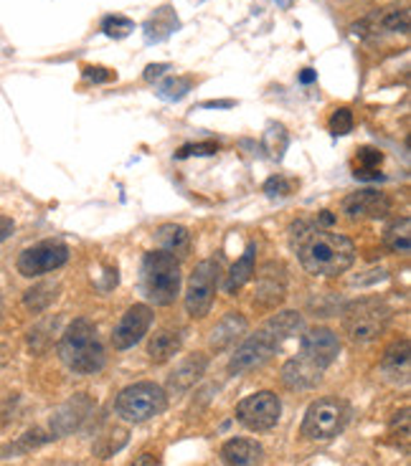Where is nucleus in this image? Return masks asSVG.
Listing matches in <instances>:
<instances>
[{"label": "nucleus", "instance_id": "obj_1", "mask_svg": "<svg viewBox=\"0 0 411 466\" xmlns=\"http://www.w3.org/2000/svg\"><path fill=\"white\" fill-rule=\"evenodd\" d=\"M290 233L300 264L315 277H338L355 261V246L343 233L325 231L313 221H297Z\"/></svg>", "mask_w": 411, "mask_h": 466}, {"label": "nucleus", "instance_id": "obj_2", "mask_svg": "<svg viewBox=\"0 0 411 466\" xmlns=\"http://www.w3.org/2000/svg\"><path fill=\"white\" fill-rule=\"evenodd\" d=\"M300 329H303V317L297 312H280L277 317H272L267 325L239 345L234 358L229 362V370L231 373H247V370L264 365L277 350L283 348L284 339H290Z\"/></svg>", "mask_w": 411, "mask_h": 466}, {"label": "nucleus", "instance_id": "obj_3", "mask_svg": "<svg viewBox=\"0 0 411 466\" xmlns=\"http://www.w3.org/2000/svg\"><path fill=\"white\" fill-rule=\"evenodd\" d=\"M61 362L79 375H95L105 368V348L89 319H74L59 342Z\"/></svg>", "mask_w": 411, "mask_h": 466}, {"label": "nucleus", "instance_id": "obj_4", "mask_svg": "<svg viewBox=\"0 0 411 466\" xmlns=\"http://www.w3.org/2000/svg\"><path fill=\"white\" fill-rule=\"evenodd\" d=\"M142 294L158 307H168L176 302L180 291V264L168 251H150L142 258L140 268Z\"/></svg>", "mask_w": 411, "mask_h": 466}, {"label": "nucleus", "instance_id": "obj_5", "mask_svg": "<svg viewBox=\"0 0 411 466\" xmlns=\"http://www.w3.org/2000/svg\"><path fill=\"white\" fill-rule=\"evenodd\" d=\"M391 322V307L378 297L355 299L343 309V332L353 342H374Z\"/></svg>", "mask_w": 411, "mask_h": 466}, {"label": "nucleus", "instance_id": "obj_6", "mask_svg": "<svg viewBox=\"0 0 411 466\" xmlns=\"http://www.w3.org/2000/svg\"><path fill=\"white\" fill-rule=\"evenodd\" d=\"M351 408L341 398H320L307 408L305 420H303V436L313 441H328L348 426Z\"/></svg>", "mask_w": 411, "mask_h": 466}, {"label": "nucleus", "instance_id": "obj_7", "mask_svg": "<svg viewBox=\"0 0 411 466\" xmlns=\"http://www.w3.org/2000/svg\"><path fill=\"white\" fill-rule=\"evenodd\" d=\"M168 406V398L160 385L155 383H135L125 388L115 400L118 416L132 423H142L150 420L155 416H160Z\"/></svg>", "mask_w": 411, "mask_h": 466}, {"label": "nucleus", "instance_id": "obj_8", "mask_svg": "<svg viewBox=\"0 0 411 466\" xmlns=\"http://www.w3.org/2000/svg\"><path fill=\"white\" fill-rule=\"evenodd\" d=\"M219 274H221V267L219 261L213 258H206L200 261L199 267L193 268L189 281V291H186V309H189L190 317L209 315L213 304V294H216V287H219Z\"/></svg>", "mask_w": 411, "mask_h": 466}, {"label": "nucleus", "instance_id": "obj_9", "mask_svg": "<svg viewBox=\"0 0 411 466\" xmlns=\"http://www.w3.org/2000/svg\"><path fill=\"white\" fill-rule=\"evenodd\" d=\"M280 413H283V403L270 390L247 396L236 406V419L241 426H247L249 431H270L277 426Z\"/></svg>", "mask_w": 411, "mask_h": 466}, {"label": "nucleus", "instance_id": "obj_10", "mask_svg": "<svg viewBox=\"0 0 411 466\" xmlns=\"http://www.w3.org/2000/svg\"><path fill=\"white\" fill-rule=\"evenodd\" d=\"M69 261V248L61 241H41V244L28 246L18 257V271L24 277H41L48 271H57Z\"/></svg>", "mask_w": 411, "mask_h": 466}, {"label": "nucleus", "instance_id": "obj_11", "mask_svg": "<svg viewBox=\"0 0 411 466\" xmlns=\"http://www.w3.org/2000/svg\"><path fill=\"white\" fill-rule=\"evenodd\" d=\"M338 352H341V339L328 327L310 329L307 335H303V342H300V358H305L323 370L335 362Z\"/></svg>", "mask_w": 411, "mask_h": 466}, {"label": "nucleus", "instance_id": "obj_12", "mask_svg": "<svg viewBox=\"0 0 411 466\" xmlns=\"http://www.w3.org/2000/svg\"><path fill=\"white\" fill-rule=\"evenodd\" d=\"M153 325V312L148 304H132L125 317L119 319V325L115 327V335H112V345L118 350H129L135 348Z\"/></svg>", "mask_w": 411, "mask_h": 466}, {"label": "nucleus", "instance_id": "obj_13", "mask_svg": "<svg viewBox=\"0 0 411 466\" xmlns=\"http://www.w3.org/2000/svg\"><path fill=\"white\" fill-rule=\"evenodd\" d=\"M394 208V203L388 196L378 193V190H358L351 193L348 198L343 200V213L351 221H376V218H386Z\"/></svg>", "mask_w": 411, "mask_h": 466}, {"label": "nucleus", "instance_id": "obj_14", "mask_svg": "<svg viewBox=\"0 0 411 466\" xmlns=\"http://www.w3.org/2000/svg\"><path fill=\"white\" fill-rule=\"evenodd\" d=\"M287 297V271L283 264H264L257 274V297L254 304L262 309H274Z\"/></svg>", "mask_w": 411, "mask_h": 466}, {"label": "nucleus", "instance_id": "obj_15", "mask_svg": "<svg viewBox=\"0 0 411 466\" xmlns=\"http://www.w3.org/2000/svg\"><path fill=\"white\" fill-rule=\"evenodd\" d=\"M323 378V368H317L305 358H294L283 365V383L290 390H310L315 388Z\"/></svg>", "mask_w": 411, "mask_h": 466}, {"label": "nucleus", "instance_id": "obj_16", "mask_svg": "<svg viewBox=\"0 0 411 466\" xmlns=\"http://www.w3.org/2000/svg\"><path fill=\"white\" fill-rule=\"evenodd\" d=\"M264 449L252 439H231L221 446V461L226 466H259Z\"/></svg>", "mask_w": 411, "mask_h": 466}, {"label": "nucleus", "instance_id": "obj_17", "mask_svg": "<svg viewBox=\"0 0 411 466\" xmlns=\"http://www.w3.org/2000/svg\"><path fill=\"white\" fill-rule=\"evenodd\" d=\"M244 332H247V317L239 315V312H229L219 325L213 327L209 345H211L216 352H219V350L231 348V345H234L236 339L241 338Z\"/></svg>", "mask_w": 411, "mask_h": 466}, {"label": "nucleus", "instance_id": "obj_18", "mask_svg": "<svg viewBox=\"0 0 411 466\" xmlns=\"http://www.w3.org/2000/svg\"><path fill=\"white\" fill-rule=\"evenodd\" d=\"M203 373H206V358L203 355H190L186 360H180V365L170 373L168 388L173 393H183V390H189V388L199 383V378Z\"/></svg>", "mask_w": 411, "mask_h": 466}, {"label": "nucleus", "instance_id": "obj_19", "mask_svg": "<svg viewBox=\"0 0 411 466\" xmlns=\"http://www.w3.org/2000/svg\"><path fill=\"white\" fill-rule=\"evenodd\" d=\"M89 408H92V400H89L87 396H77L74 400H69V403L61 408L57 416H54V420H51V429H54V433L74 431V429L87 419Z\"/></svg>", "mask_w": 411, "mask_h": 466}, {"label": "nucleus", "instance_id": "obj_20", "mask_svg": "<svg viewBox=\"0 0 411 466\" xmlns=\"http://www.w3.org/2000/svg\"><path fill=\"white\" fill-rule=\"evenodd\" d=\"M178 25H180V21H178L176 11L170 5H163V8H158L148 18V24H145V38H148V44H160L173 31H178Z\"/></svg>", "mask_w": 411, "mask_h": 466}, {"label": "nucleus", "instance_id": "obj_21", "mask_svg": "<svg viewBox=\"0 0 411 466\" xmlns=\"http://www.w3.org/2000/svg\"><path fill=\"white\" fill-rule=\"evenodd\" d=\"M381 368H384V373L391 375L394 380H409V339L394 342V345L384 352Z\"/></svg>", "mask_w": 411, "mask_h": 466}, {"label": "nucleus", "instance_id": "obj_22", "mask_svg": "<svg viewBox=\"0 0 411 466\" xmlns=\"http://www.w3.org/2000/svg\"><path fill=\"white\" fill-rule=\"evenodd\" d=\"M155 241L160 244V251H168V254H183L189 251L190 246V233L189 228L178 226V223H165L155 231Z\"/></svg>", "mask_w": 411, "mask_h": 466}, {"label": "nucleus", "instance_id": "obj_23", "mask_svg": "<svg viewBox=\"0 0 411 466\" xmlns=\"http://www.w3.org/2000/svg\"><path fill=\"white\" fill-rule=\"evenodd\" d=\"M180 332H173V329H163V332H158L153 339H150V345H148V355H150V360L153 362H165L170 360L173 355H176L178 350H180Z\"/></svg>", "mask_w": 411, "mask_h": 466}, {"label": "nucleus", "instance_id": "obj_24", "mask_svg": "<svg viewBox=\"0 0 411 466\" xmlns=\"http://www.w3.org/2000/svg\"><path fill=\"white\" fill-rule=\"evenodd\" d=\"M252 274H254V244L247 246L244 257L239 258L234 267H231V271H229V279L223 284L226 294H236V291L252 279Z\"/></svg>", "mask_w": 411, "mask_h": 466}, {"label": "nucleus", "instance_id": "obj_25", "mask_svg": "<svg viewBox=\"0 0 411 466\" xmlns=\"http://www.w3.org/2000/svg\"><path fill=\"white\" fill-rule=\"evenodd\" d=\"M384 244L394 254H409L411 248V221L409 216H404L399 221H394L384 233Z\"/></svg>", "mask_w": 411, "mask_h": 466}, {"label": "nucleus", "instance_id": "obj_26", "mask_svg": "<svg viewBox=\"0 0 411 466\" xmlns=\"http://www.w3.org/2000/svg\"><path fill=\"white\" fill-rule=\"evenodd\" d=\"M384 163V155L381 150L374 147H361L355 155V180H381L384 175L378 173V167Z\"/></svg>", "mask_w": 411, "mask_h": 466}, {"label": "nucleus", "instance_id": "obj_27", "mask_svg": "<svg viewBox=\"0 0 411 466\" xmlns=\"http://www.w3.org/2000/svg\"><path fill=\"white\" fill-rule=\"evenodd\" d=\"M57 291H59V287L57 284H38V287H34V289L26 291L24 297V304L31 309V312H44L48 304L57 299Z\"/></svg>", "mask_w": 411, "mask_h": 466}, {"label": "nucleus", "instance_id": "obj_28", "mask_svg": "<svg viewBox=\"0 0 411 466\" xmlns=\"http://www.w3.org/2000/svg\"><path fill=\"white\" fill-rule=\"evenodd\" d=\"M128 443V431L125 429H109L107 433H102L95 443V454L99 459H109V456L119 451L122 446Z\"/></svg>", "mask_w": 411, "mask_h": 466}, {"label": "nucleus", "instance_id": "obj_29", "mask_svg": "<svg viewBox=\"0 0 411 466\" xmlns=\"http://www.w3.org/2000/svg\"><path fill=\"white\" fill-rule=\"evenodd\" d=\"M190 86H193L190 76H170V79H165L158 86V96L165 99V102H178V99H183L190 92Z\"/></svg>", "mask_w": 411, "mask_h": 466}, {"label": "nucleus", "instance_id": "obj_30", "mask_svg": "<svg viewBox=\"0 0 411 466\" xmlns=\"http://www.w3.org/2000/svg\"><path fill=\"white\" fill-rule=\"evenodd\" d=\"M376 28L391 31V34H406L409 31V11L406 8H394L381 15Z\"/></svg>", "mask_w": 411, "mask_h": 466}, {"label": "nucleus", "instance_id": "obj_31", "mask_svg": "<svg viewBox=\"0 0 411 466\" xmlns=\"http://www.w3.org/2000/svg\"><path fill=\"white\" fill-rule=\"evenodd\" d=\"M102 31L109 38H125V35L135 31V24L129 18H125V15H107L105 21H102Z\"/></svg>", "mask_w": 411, "mask_h": 466}, {"label": "nucleus", "instance_id": "obj_32", "mask_svg": "<svg viewBox=\"0 0 411 466\" xmlns=\"http://www.w3.org/2000/svg\"><path fill=\"white\" fill-rule=\"evenodd\" d=\"M330 132L335 135V137H341V135H348L353 129V112L348 106H341V109H335L333 116H330L328 122Z\"/></svg>", "mask_w": 411, "mask_h": 466}, {"label": "nucleus", "instance_id": "obj_33", "mask_svg": "<svg viewBox=\"0 0 411 466\" xmlns=\"http://www.w3.org/2000/svg\"><path fill=\"white\" fill-rule=\"evenodd\" d=\"M54 436H46V433L41 431V429H34V431L24 433V439L21 441H15L8 449V451H13V454H18V451H31V449H36V446H41V443L51 441Z\"/></svg>", "mask_w": 411, "mask_h": 466}, {"label": "nucleus", "instance_id": "obj_34", "mask_svg": "<svg viewBox=\"0 0 411 466\" xmlns=\"http://www.w3.org/2000/svg\"><path fill=\"white\" fill-rule=\"evenodd\" d=\"M264 193L270 196V198H283V196H290L293 193V183L287 180V177H283V175H274V177H270L267 183H264Z\"/></svg>", "mask_w": 411, "mask_h": 466}, {"label": "nucleus", "instance_id": "obj_35", "mask_svg": "<svg viewBox=\"0 0 411 466\" xmlns=\"http://www.w3.org/2000/svg\"><path fill=\"white\" fill-rule=\"evenodd\" d=\"M219 145L216 142H199V145H183L176 152V157H190V155H216Z\"/></svg>", "mask_w": 411, "mask_h": 466}, {"label": "nucleus", "instance_id": "obj_36", "mask_svg": "<svg viewBox=\"0 0 411 466\" xmlns=\"http://www.w3.org/2000/svg\"><path fill=\"white\" fill-rule=\"evenodd\" d=\"M84 79L95 84L112 82V79H115V71L105 69V66H84Z\"/></svg>", "mask_w": 411, "mask_h": 466}, {"label": "nucleus", "instance_id": "obj_37", "mask_svg": "<svg viewBox=\"0 0 411 466\" xmlns=\"http://www.w3.org/2000/svg\"><path fill=\"white\" fill-rule=\"evenodd\" d=\"M165 71H170V64H150V66L145 69V82L160 79V76H165Z\"/></svg>", "mask_w": 411, "mask_h": 466}, {"label": "nucleus", "instance_id": "obj_38", "mask_svg": "<svg viewBox=\"0 0 411 466\" xmlns=\"http://www.w3.org/2000/svg\"><path fill=\"white\" fill-rule=\"evenodd\" d=\"M13 231H15V223H13V218H8V216H0V244H3L5 238H11Z\"/></svg>", "mask_w": 411, "mask_h": 466}, {"label": "nucleus", "instance_id": "obj_39", "mask_svg": "<svg viewBox=\"0 0 411 466\" xmlns=\"http://www.w3.org/2000/svg\"><path fill=\"white\" fill-rule=\"evenodd\" d=\"M160 464V454H153V451H145L142 456H138V461L129 466H158Z\"/></svg>", "mask_w": 411, "mask_h": 466}, {"label": "nucleus", "instance_id": "obj_40", "mask_svg": "<svg viewBox=\"0 0 411 466\" xmlns=\"http://www.w3.org/2000/svg\"><path fill=\"white\" fill-rule=\"evenodd\" d=\"M335 223V216L330 213V210H323L320 213V221H317V226H333Z\"/></svg>", "mask_w": 411, "mask_h": 466}, {"label": "nucleus", "instance_id": "obj_41", "mask_svg": "<svg viewBox=\"0 0 411 466\" xmlns=\"http://www.w3.org/2000/svg\"><path fill=\"white\" fill-rule=\"evenodd\" d=\"M216 106L229 109V106H234V102H231V99H226V102H203V109H216Z\"/></svg>", "mask_w": 411, "mask_h": 466}, {"label": "nucleus", "instance_id": "obj_42", "mask_svg": "<svg viewBox=\"0 0 411 466\" xmlns=\"http://www.w3.org/2000/svg\"><path fill=\"white\" fill-rule=\"evenodd\" d=\"M300 82H303V84H313V82H315V71H313V69L303 71V74H300Z\"/></svg>", "mask_w": 411, "mask_h": 466}, {"label": "nucleus", "instance_id": "obj_43", "mask_svg": "<svg viewBox=\"0 0 411 466\" xmlns=\"http://www.w3.org/2000/svg\"><path fill=\"white\" fill-rule=\"evenodd\" d=\"M277 3H280V5H283V8H287V5H290V3H293V0H277Z\"/></svg>", "mask_w": 411, "mask_h": 466}]
</instances>
